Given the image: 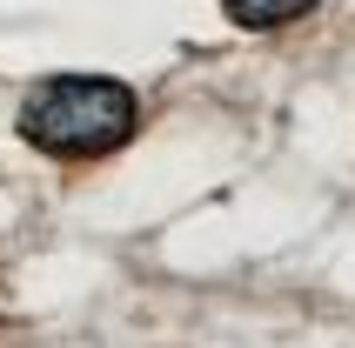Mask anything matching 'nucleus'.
I'll return each instance as SVG.
<instances>
[{"instance_id": "1", "label": "nucleus", "mask_w": 355, "mask_h": 348, "mask_svg": "<svg viewBox=\"0 0 355 348\" xmlns=\"http://www.w3.org/2000/svg\"><path fill=\"white\" fill-rule=\"evenodd\" d=\"M135 128H141L135 87L107 74H54L20 101V141L54 161H101L128 148Z\"/></svg>"}, {"instance_id": "2", "label": "nucleus", "mask_w": 355, "mask_h": 348, "mask_svg": "<svg viewBox=\"0 0 355 348\" xmlns=\"http://www.w3.org/2000/svg\"><path fill=\"white\" fill-rule=\"evenodd\" d=\"M309 7H315V0H221V14L235 20V27H255V34L288 27V20H302Z\"/></svg>"}]
</instances>
